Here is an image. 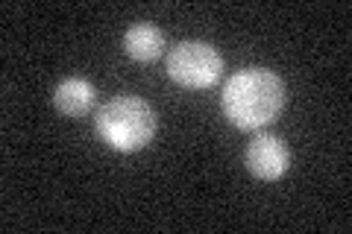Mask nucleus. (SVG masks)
Returning <instances> with one entry per match:
<instances>
[{
    "label": "nucleus",
    "mask_w": 352,
    "mask_h": 234,
    "mask_svg": "<svg viewBox=\"0 0 352 234\" xmlns=\"http://www.w3.org/2000/svg\"><path fill=\"white\" fill-rule=\"evenodd\" d=\"M223 115L238 129H261L285 108V82L267 68H247L229 76L223 88Z\"/></svg>",
    "instance_id": "nucleus-1"
},
{
    "label": "nucleus",
    "mask_w": 352,
    "mask_h": 234,
    "mask_svg": "<svg viewBox=\"0 0 352 234\" xmlns=\"http://www.w3.org/2000/svg\"><path fill=\"white\" fill-rule=\"evenodd\" d=\"M94 126H97V135L112 150L138 152L153 141L159 120L147 100L124 94V97H115V100H109L106 106L97 108Z\"/></svg>",
    "instance_id": "nucleus-2"
},
{
    "label": "nucleus",
    "mask_w": 352,
    "mask_h": 234,
    "mask_svg": "<svg viewBox=\"0 0 352 234\" xmlns=\"http://www.w3.org/2000/svg\"><path fill=\"white\" fill-rule=\"evenodd\" d=\"M168 76L188 91H208L223 76V56L206 41H179L168 53Z\"/></svg>",
    "instance_id": "nucleus-3"
},
{
    "label": "nucleus",
    "mask_w": 352,
    "mask_h": 234,
    "mask_svg": "<svg viewBox=\"0 0 352 234\" xmlns=\"http://www.w3.org/2000/svg\"><path fill=\"white\" fill-rule=\"evenodd\" d=\"M244 161H247V170L256 176V179L264 182H276L288 173L291 167V150L282 138L270 135V132H258L256 138L247 143V152H244Z\"/></svg>",
    "instance_id": "nucleus-4"
},
{
    "label": "nucleus",
    "mask_w": 352,
    "mask_h": 234,
    "mask_svg": "<svg viewBox=\"0 0 352 234\" xmlns=\"http://www.w3.org/2000/svg\"><path fill=\"white\" fill-rule=\"evenodd\" d=\"M94 100H97L94 85L88 80H80V76H71V80L59 82L56 91H53V106L65 117H85L94 108Z\"/></svg>",
    "instance_id": "nucleus-5"
},
{
    "label": "nucleus",
    "mask_w": 352,
    "mask_h": 234,
    "mask_svg": "<svg viewBox=\"0 0 352 234\" xmlns=\"http://www.w3.org/2000/svg\"><path fill=\"white\" fill-rule=\"evenodd\" d=\"M124 50H126L129 59L150 65L164 53V32L156 24H135V27L126 30Z\"/></svg>",
    "instance_id": "nucleus-6"
}]
</instances>
